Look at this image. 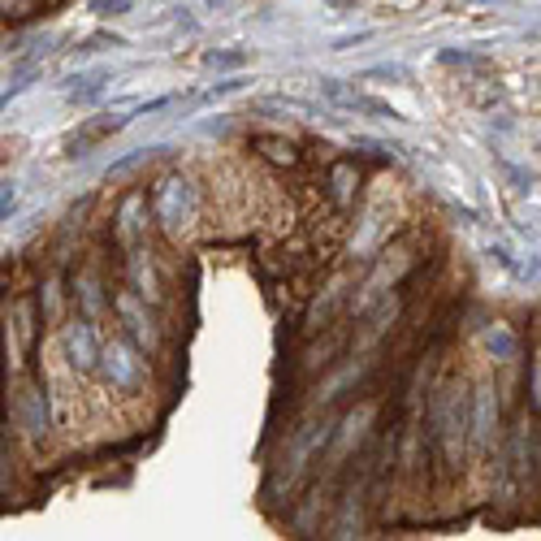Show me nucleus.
I'll use <instances>...</instances> for the list:
<instances>
[{
    "instance_id": "obj_1",
    "label": "nucleus",
    "mask_w": 541,
    "mask_h": 541,
    "mask_svg": "<svg viewBox=\"0 0 541 541\" xmlns=\"http://www.w3.org/2000/svg\"><path fill=\"white\" fill-rule=\"evenodd\" d=\"M468 429H472V416H468V394L459 386H442L429 403V442L438 446L442 464L455 468L459 455H464V442H468Z\"/></svg>"
},
{
    "instance_id": "obj_2",
    "label": "nucleus",
    "mask_w": 541,
    "mask_h": 541,
    "mask_svg": "<svg viewBox=\"0 0 541 541\" xmlns=\"http://www.w3.org/2000/svg\"><path fill=\"white\" fill-rule=\"evenodd\" d=\"M152 213H156V221H161L165 230H182V226L191 221V213H195V191H191V182L165 178L161 187L152 191Z\"/></svg>"
},
{
    "instance_id": "obj_3",
    "label": "nucleus",
    "mask_w": 541,
    "mask_h": 541,
    "mask_svg": "<svg viewBox=\"0 0 541 541\" xmlns=\"http://www.w3.org/2000/svg\"><path fill=\"white\" fill-rule=\"evenodd\" d=\"M100 364H104V373H109V386H117V390H135L143 381V360L126 338L104 342V360Z\"/></svg>"
},
{
    "instance_id": "obj_4",
    "label": "nucleus",
    "mask_w": 541,
    "mask_h": 541,
    "mask_svg": "<svg viewBox=\"0 0 541 541\" xmlns=\"http://www.w3.org/2000/svg\"><path fill=\"white\" fill-rule=\"evenodd\" d=\"M65 355H70V364L78 368V373H91V368L104 360L96 325H91V321H70V325H65Z\"/></svg>"
},
{
    "instance_id": "obj_5",
    "label": "nucleus",
    "mask_w": 541,
    "mask_h": 541,
    "mask_svg": "<svg viewBox=\"0 0 541 541\" xmlns=\"http://www.w3.org/2000/svg\"><path fill=\"white\" fill-rule=\"evenodd\" d=\"M13 416L22 420L26 433H35V438H39V433H44V425H48V416H44V394L31 390V386L18 390V399H13Z\"/></svg>"
},
{
    "instance_id": "obj_6",
    "label": "nucleus",
    "mask_w": 541,
    "mask_h": 541,
    "mask_svg": "<svg viewBox=\"0 0 541 541\" xmlns=\"http://www.w3.org/2000/svg\"><path fill=\"white\" fill-rule=\"evenodd\" d=\"M494 416H498V407H494V390H490V386H481L477 394H472V438H477V446L490 442V433H494Z\"/></svg>"
},
{
    "instance_id": "obj_7",
    "label": "nucleus",
    "mask_w": 541,
    "mask_h": 541,
    "mask_svg": "<svg viewBox=\"0 0 541 541\" xmlns=\"http://www.w3.org/2000/svg\"><path fill=\"white\" fill-rule=\"evenodd\" d=\"M485 347H490L494 360L507 364V360H516V355H520V338L511 334L507 325H494V329H485Z\"/></svg>"
},
{
    "instance_id": "obj_8",
    "label": "nucleus",
    "mask_w": 541,
    "mask_h": 541,
    "mask_svg": "<svg viewBox=\"0 0 541 541\" xmlns=\"http://www.w3.org/2000/svg\"><path fill=\"white\" fill-rule=\"evenodd\" d=\"M252 148H256V152H265L273 165H299V152H295V143H286V139H273V135H256V139H252Z\"/></svg>"
},
{
    "instance_id": "obj_9",
    "label": "nucleus",
    "mask_w": 541,
    "mask_h": 541,
    "mask_svg": "<svg viewBox=\"0 0 541 541\" xmlns=\"http://www.w3.org/2000/svg\"><path fill=\"white\" fill-rule=\"evenodd\" d=\"M117 312H122V321L130 325V334L139 338V347L148 351V347H152V329L143 325V316H139V308H135V299H130V295H122V299H117Z\"/></svg>"
},
{
    "instance_id": "obj_10",
    "label": "nucleus",
    "mask_w": 541,
    "mask_h": 541,
    "mask_svg": "<svg viewBox=\"0 0 541 541\" xmlns=\"http://www.w3.org/2000/svg\"><path fill=\"white\" fill-rule=\"evenodd\" d=\"M113 130H122V122H117V117H109V122H91V126L83 130V135L70 139V156H83V152L91 148V143H100L104 135H113Z\"/></svg>"
},
{
    "instance_id": "obj_11",
    "label": "nucleus",
    "mask_w": 541,
    "mask_h": 541,
    "mask_svg": "<svg viewBox=\"0 0 541 541\" xmlns=\"http://www.w3.org/2000/svg\"><path fill=\"white\" fill-rule=\"evenodd\" d=\"M83 87H70V100L74 104H91L96 96H104V87H109V74H87V78H78Z\"/></svg>"
},
{
    "instance_id": "obj_12",
    "label": "nucleus",
    "mask_w": 541,
    "mask_h": 541,
    "mask_svg": "<svg viewBox=\"0 0 541 541\" xmlns=\"http://www.w3.org/2000/svg\"><path fill=\"white\" fill-rule=\"evenodd\" d=\"M74 286H78V290H74V299H83L87 316H100L104 303H100V282H96V277H78Z\"/></svg>"
},
{
    "instance_id": "obj_13",
    "label": "nucleus",
    "mask_w": 541,
    "mask_h": 541,
    "mask_svg": "<svg viewBox=\"0 0 541 541\" xmlns=\"http://www.w3.org/2000/svg\"><path fill=\"white\" fill-rule=\"evenodd\" d=\"M96 18H117V13H126L130 9V0H91L87 5Z\"/></svg>"
},
{
    "instance_id": "obj_14",
    "label": "nucleus",
    "mask_w": 541,
    "mask_h": 541,
    "mask_svg": "<svg viewBox=\"0 0 541 541\" xmlns=\"http://www.w3.org/2000/svg\"><path fill=\"white\" fill-rule=\"evenodd\" d=\"M204 61H208V65H243L247 57H243V52H208Z\"/></svg>"
},
{
    "instance_id": "obj_15",
    "label": "nucleus",
    "mask_w": 541,
    "mask_h": 541,
    "mask_svg": "<svg viewBox=\"0 0 541 541\" xmlns=\"http://www.w3.org/2000/svg\"><path fill=\"white\" fill-rule=\"evenodd\" d=\"M104 44H117V39H113V35H96V39H87V44L78 48V52H100Z\"/></svg>"
},
{
    "instance_id": "obj_16",
    "label": "nucleus",
    "mask_w": 541,
    "mask_h": 541,
    "mask_svg": "<svg viewBox=\"0 0 541 541\" xmlns=\"http://www.w3.org/2000/svg\"><path fill=\"white\" fill-rule=\"evenodd\" d=\"M13 204H18V191H13V182H9V187H5V200H0V213L9 217V208H13Z\"/></svg>"
}]
</instances>
